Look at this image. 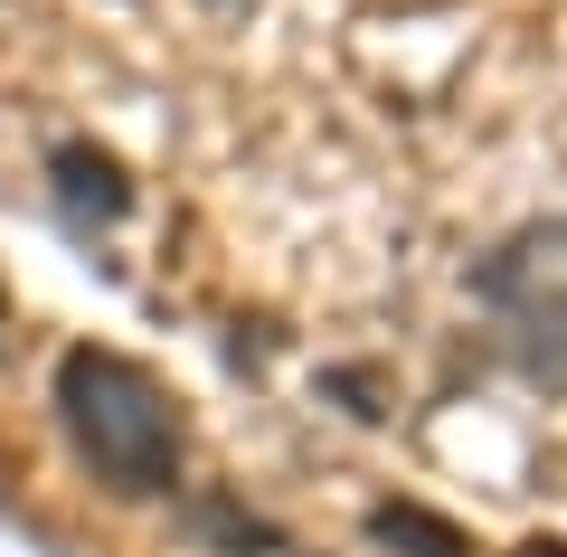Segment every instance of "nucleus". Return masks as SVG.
<instances>
[{
    "label": "nucleus",
    "instance_id": "obj_9",
    "mask_svg": "<svg viewBox=\"0 0 567 557\" xmlns=\"http://www.w3.org/2000/svg\"><path fill=\"white\" fill-rule=\"evenodd\" d=\"M208 10H237V0H208Z\"/></svg>",
    "mask_w": 567,
    "mask_h": 557
},
{
    "label": "nucleus",
    "instance_id": "obj_2",
    "mask_svg": "<svg viewBox=\"0 0 567 557\" xmlns=\"http://www.w3.org/2000/svg\"><path fill=\"white\" fill-rule=\"evenodd\" d=\"M473 302L492 312L511 369L567 398V218H529L492 256H473Z\"/></svg>",
    "mask_w": 567,
    "mask_h": 557
},
{
    "label": "nucleus",
    "instance_id": "obj_8",
    "mask_svg": "<svg viewBox=\"0 0 567 557\" xmlns=\"http://www.w3.org/2000/svg\"><path fill=\"white\" fill-rule=\"evenodd\" d=\"M0 359H10V293H0Z\"/></svg>",
    "mask_w": 567,
    "mask_h": 557
},
{
    "label": "nucleus",
    "instance_id": "obj_6",
    "mask_svg": "<svg viewBox=\"0 0 567 557\" xmlns=\"http://www.w3.org/2000/svg\"><path fill=\"white\" fill-rule=\"evenodd\" d=\"M322 388H331V398H350V416H360V425H379V416H388L379 369H322Z\"/></svg>",
    "mask_w": 567,
    "mask_h": 557
},
{
    "label": "nucleus",
    "instance_id": "obj_4",
    "mask_svg": "<svg viewBox=\"0 0 567 557\" xmlns=\"http://www.w3.org/2000/svg\"><path fill=\"white\" fill-rule=\"evenodd\" d=\"M369 538H379L388 557H473V538L454 529L445 510H425V501H379V510H369Z\"/></svg>",
    "mask_w": 567,
    "mask_h": 557
},
{
    "label": "nucleus",
    "instance_id": "obj_5",
    "mask_svg": "<svg viewBox=\"0 0 567 557\" xmlns=\"http://www.w3.org/2000/svg\"><path fill=\"white\" fill-rule=\"evenodd\" d=\"M189 538H199V548H227V557H284V529H275V519H256L246 501H227V492L189 501Z\"/></svg>",
    "mask_w": 567,
    "mask_h": 557
},
{
    "label": "nucleus",
    "instance_id": "obj_7",
    "mask_svg": "<svg viewBox=\"0 0 567 557\" xmlns=\"http://www.w3.org/2000/svg\"><path fill=\"white\" fill-rule=\"evenodd\" d=\"M520 557H567V538H529V548Z\"/></svg>",
    "mask_w": 567,
    "mask_h": 557
},
{
    "label": "nucleus",
    "instance_id": "obj_3",
    "mask_svg": "<svg viewBox=\"0 0 567 557\" xmlns=\"http://www.w3.org/2000/svg\"><path fill=\"white\" fill-rule=\"evenodd\" d=\"M48 179H58V208H66L76 227H114L123 208H133V179H123V161L104 152V142H85V133L48 142Z\"/></svg>",
    "mask_w": 567,
    "mask_h": 557
},
{
    "label": "nucleus",
    "instance_id": "obj_1",
    "mask_svg": "<svg viewBox=\"0 0 567 557\" xmlns=\"http://www.w3.org/2000/svg\"><path fill=\"white\" fill-rule=\"evenodd\" d=\"M48 406H58V425H66V444H76V463H85V473H95L114 501H162L171 482H181L189 425H181V398H171L142 359L76 340V350H58Z\"/></svg>",
    "mask_w": 567,
    "mask_h": 557
}]
</instances>
